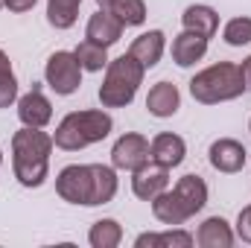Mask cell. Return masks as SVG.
<instances>
[{"label": "cell", "mask_w": 251, "mask_h": 248, "mask_svg": "<svg viewBox=\"0 0 251 248\" xmlns=\"http://www.w3.org/2000/svg\"><path fill=\"white\" fill-rule=\"evenodd\" d=\"M56 193L70 204H108L117 196V173L105 164H70L56 178Z\"/></svg>", "instance_id": "obj_1"}, {"label": "cell", "mask_w": 251, "mask_h": 248, "mask_svg": "<svg viewBox=\"0 0 251 248\" xmlns=\"http://www.w3.org/2000/svg\"><path fill=\"white\" fill-rule=\"evenodd\" d=\"M53 146V134L32 125H24L12 134V170L24 187H41L47 181Z\"/></svg>", "instance_id": "obj_2"}, {"label": "cell", "mask_w": 251, "mask_h": 248, "mask_svg": "<svg viewBox=\"0 0 251 248\" xmlns=\"http://www.w3.org/2000/svg\"><path fill=\"white\" fill-rule=\"evenodd\" d=\"M243 91H246V79H243L240 64L234 62L210 64L190 79V94L201 105H219V102L237 99L243 97Z\"/></svg>", "instance_id": "obj_3"}, {"label": "cell", "mask_w": 251, "mask_h": 248, "mask_svg": "<svg viewBox=\"0 0 251 248\" xmlns=\"http://www.w3.org/2000/svg\"><path fill=\"white\" fill-rule=\"evenodd\" d=\"M114 128L111 114L105 111H70L62 123L56 125L53 143L64 152H79L85 146H94L105 140Z\"/></svg>", "instance_id": "obj_4"}, {"label": "cell", "mask_w": 251, "mask_h": 248, "mask_svg": "<svg viewBox=\"0 0 251 248\" xmlns=\"http://www.w3.org/2000/svg\"><path fill=\"white\" fill-rule=\"evenodd\" d=\"M143 73H146V67L137 62L131 53L108 62L105 79L100 85V102H102V108H126L137 97V88L143 85Z\"/></svg>", "instance_id": "obj_5"}, {"label": "cell", "mask_w": 251, "mask_h": 248, "mask_svg": "<svg viewBox=\"0 0 251 248\" xmlns=\"http://www.w3.org/2000/svg\"><path fill=\"white\" fill-rule=\"evenodd\" d=\"M44 79L47 85L59 94V97H70L79 91L82 85V64L73 53L67 50H59L47 59V67H44Z\"/></svg>", "instance_id": "obj_6"}, {"label": "cell", "mask_w": 251, "mask_h": 248, "mask_svg": "<svg viewBox=\"0 0 251 248\" xmlns=\"http://www.w3.org/2000/svg\"><path fill=\"white\" fill-rule=\"evenodd\" d=\"M149 161V140L137 131H126L123 137H117V143L111 146V167L134 173Z\"/></svg>", "instance_id": "obj_7"}, {"label": "cell", "mask_w": 251, "mask_h": 248, "mask_svg": "<svg viewBox=\"0 0 251 248\" xmlns=\"http://www.w3.org/2000/svg\"><path fill=\"white\" fill-rule=\"evenodd\" d=\"M167 187H170V170L161 167V164H155V161H146L140 170L131 173V193L140 201H152Z\"/></svg>", "instance_id": "obj_8"}, {"label": "cell", "mask_w": 251, "mask_h": 248, "mask_svg": "<svg viewBox=\"0 0 251 248\" xmlns=\"http://www.w3.org/2000/svg\"><path fill=\"white\" fill-rule=\"evenodd\" d=\"M207 158H210V167H213V170L231 175V173H240V170L246 167L249 152H246V146H243L240 140H234V137H219V140L210 143Z\"/></svg>", "instance_id": "obj_9"}, {"label": "cell", "mask_w": 251, "mask_h": 248, "mask_svg": "<svg viewBox=\"0 0 251 248\" xmlns=\"http://www.w3.org/2000/svg\"><path fill=\"white\" fill-rule=\"evenodd\" d=\"M18 117L24 125H32V128H44V125L53 120V105L50 99L41 94V88L35 85L29 94L18 97Z\"/></svg>", "instance_id": "obj_10"}, {"label": "cell", "mask_w": 251, "mask_h": 248, "mask_svg": "<svg viewBox=\"0 0 251 248\" xmlns=\"http://www.w3.org/2000/svg\"><path fill=\"white\" fill-rule=\"evenodd\" d=\"M184 155H187V143H184V137H178L173 131H161L149 143V161H155V164H161L167 170L178 167L184 161Z\"/></svg>", "instance_id": "obj_11"}, {"label": "cell", "mask_w": 251, "mask_h": 248, "mask_svg": "<svg viewBox=\"0 0 251 248\" xmlns=\"http://www.w3.org/2000/svg\"><path fill=\"white\" fill-rule=\"evenodd\" d=\"M85 38L102 44V47H111L123 38V24L117 21V15H111L108 9H100L91 15L88 26H85Z\"/></svg>", "instance_id": "obj_12"}, {"label": "cell", "mask_w": 251, "mask_h": 248, "mask_svg": "<svg viewBox=\"0 0 251 248\" xmlns=\"http://www.w3.org/2000/svg\"><path fill=\"white\" fill-rule=\"evenodd\" d=\"M178 108H181V94H178V88H176L173 82H158V85H152V91H149V97H146V111H149L152 117L167 120V117H173Z\"/></svg>", "instance_id": "obj_13"}, {"label": "cell", "mask_w": 251, "mask_h": 248, "mask_svg": "<svg viewBox=\"0 0 251 248\" xmlns=\"http://www.w3.org/2000/svg\"><path fill=\"white\" fill-rule=\"evenodd\" d=\"M152 213H155L158 222H164V225H170V228H178V225H184L187 219H193L190 210L181 204V198L176 196V190H170V187L152 198Z\"/></svg>", "instance_id": "obj_14"}, {"label": "cell", "mask_w": 251, "mask_h": 248, "mask_svg": "<svg viewBox=\"0 0 251 248\" xmlns=\"http://www.w3.org/2000/svg\"><path fill=\"white\" fill-rule=\"evenodd\" d=\"M207 56V38L199 35V32H190L184 29L181 35H176L173 41V62L178 67H193L196 62H201Z\"/></svg>", "instance_id": "obj_15"}, {"label": "cell", "mask_w": 251, "mask_h": 248, "mask_svg": "<svg viewBox=\"0 0 251 248\" xmlns=\"http://www.w3.org/2000/svg\"><path fill=\"white\" fill-rule=\"evenodd\" d=\"M164 44H167V41H164V32H161V29H149V32H140V35L131 41L128 53L149 70V67H155V64L161 62V56H164Z\"/></svg>", "instance_id": "obj_16"}, {"label": "cell", "mask_w": 251, "mask_h": 248, "mask_svg": "<svg viewBox=\"0 0 251 248\" xmlns=\"http://www.w3.org/2000/svg\"><path fill=\"white\" fill-rule=\"evenodd\" d=\"M181 24H184V29H190V32H199V35H204V38H213L216 29H219V15H216L213 6L193 3V6L184 9Z\"/></svg>", "instance_id": "obj_17"}, {"label": "cell", "mask_w": 251, "mask_h": 248, "mask_svg": "<svg viewBox=\"0 0 251 248\" xmlns=\"http://www.w3.org/2000/svg\"><path fill=\"white\" fill-rule=\"evenodd\" d=\"M196 243L201 248H231L234 246V231L222 216H210V219H204L199 225Z\"/></svg>", "instance_id": "obj_18"}, {"label": "cell", "mask_w": 251, "mask_h": 248, "mask_svg": "<svg viewBox=\"0 0 251 248\" xmlns=\"http://www.w3.org/2000/svg\"><path fill=\"white\" fill-rule=\"evenodd\" d=\"M176 190V196L181 198V204L190 210V216H196L204 204H207V184L201 181V175H184V178H178V184L173 187Z\"/></svg>", "instance_id": "obj_19"}, {"label": "cell", "mask_w": 251, "mask_h": 248, "mask_svg": "<svg viewBox=\"0 0 251 248\" xmlns=\"http://www.w3.org/2000/svg\"><path fill=\"white\" fill-rule=\"evenodd\" d=\"M196 243V237L176 228V231H164V234H140L134 240L137 248H190Z\"/></svg>", "instance_id": "obj_20"}, {"label": "cell", "mask_w": 251, "mask_h": 248, "mask_svg": "<svg viewBox=\"0 0 251 248\" xmlns=\"http://www.w3.org/2000/svg\"><path fill=\"white\" fill-rule=\"evenodd\" d=\"M88 243L94 248H117L123 243V228L117 219H100L88 231Z\"/></svg>", "instance_id": "obj_21"}, {"label": "cell", "mask_w": 251, "mask_h": 248, "mask_svg": "<svg viewBox=\"0 0 251 248\" xmlns=\"http://www.w3.org/2000/svg\"><path fill=\"white\" fill-rule=\"evenodd\" d=\"M105 50H108V47H102V44L85 38V41L73 50V56L79 59L82 70H88V73H100L102 67H108V53H105Z\"/></svg>", "instance_id": "obj_22"}, {"label": "cell", "mask_w": 251, "mask_h": 248, "mask_svg": "<svg viewBox=\"0 0 251 248\" xmlns=\"http://www.w3.org/2000/svg\"><path fill=\"white\" fill-rule=\"evenodd\" d=\"M82 0H47V21L56 29H70L76 24Z\"/></svg>", "instance_id": "obj_23"}, {"label": "cell", "mask_w": 251, "mask_h": 248, "mask_svg": "<svg viewBox=\"0 0 251 248\" xmlns=\"http://www.w3.org/2000/svg\"><path fill=\"white\" fill-rule=\"evenodd\" d=\"M108 12L117 15L123 26H140L146 21V3L143 0H111Z\"/></svg>", "instance_id": "obj_24"}, {"label": "cell", "mask_w": 251, "mask_h": 248, "mask_svg": "<svg viewBox=\"0 0 251 248\" xmlns=\"http://www.w3.org/2000/svg\"><path fill=\"white\" fill-rule=\"evenodd\" d=\"M12 102H18V79L9 56L0 50V108H9Z\"/></svg>", "instance_id": "obj_25"}, {"label": "cell", "mask_w": 251, "mask_h": 248, "mask_svg": "<svg viewBox=\"0 0 251 248\" xmlns=\"http://www.w3.org/2000/svg\"><path fill=\"white\" fill-rule=\"evenodd\" d=\"M222 38L225 44L231 47H243V44H251V18H231L222 29Z\"/></svg>", "instance_id": "obj_26"}, {"label": "cell", "mask_w": 251, "mask_h": 248, "mask_svg": "<svg viewBox=\"0 0 251 248\" xmlns=\"http://www.w3.org/2000/svg\"><path fill=\"white\" fill-rule=\"evenodd\" d=\"M237 237L251 246V204L249 207H243L240 216H237Z\"/></svg>", "instance_id": "obj_27"}, {"label": "cell", "mask_w": 251, "mask_h": 248, "mask_svg": "<svg viewBox=\"0 0 251 248\" xmlns=\"http://www.w3.org/2000/svg\"><path fill=\"white\" fill-rule=\"evenodd\" d=\"M35 3L38 0H3V9H9V12H29Z\"/></svg>", "instance_id": "obj_28"}, {"label": "cell", "mask_w": 251, "mask_h": 248, "mask_svg": "<svg viewBox=\"0 0 251 248\" xmlns=\"http://www.w3.org/2000/svg\"><path fill=\"white\" fill-rule=\"evenodd\" d=\"M240 70H243V79H246V91H251V56L240 64Z\"/></svg>", "instance_id": "obj_29"}, {"label": "cell", "mask_w": 251, "mask_h": 248, "mask_svg": "<svg viewBox=\"0 0 251 248\" xmlns=\"http://www.w3.org/2000/svg\"><path fill=\"white\" fill-rule=\"evenodd\" d=\"M97 3H100V6H102V9H105V6H108V3H111V0H97Z\"/></svg>", "instance_id": "obj_30"}, {"label": "cell", "mask_w": 251, "mask_h": 248, "mask_svg": "<svg viewBox=\"0 0 251 248\" xmlns=\"http://www.w3.org/2000/svg\"><path fill=\"white\" fill-rule=\"evenodd\" d=\"M0 167H3V149H0Z\"/></svg>", "instance_id": "obj_31"}, {"label": "cell", "mask_w": 251, "mask_h": 248, "mask_svg": "<svg viewBox=\"0 0 251 248\" xmlns=\"http://www.w3.org/2000/svg\"><path fill=\"white\" fill-rule=\"evenodd\" d=\"M0 9H3V0H0Z\"/></svg>", "instance_id": "obj_32"}, {"label": "cell", "mask_w": 251, "mask_h": 248, "mask_svg": "<svg viewBox=\"0 0 251 248\" xmlns=\"http://www.w3.org/2000/svg\"><path fill=\"white\" fill-rule=\"evenodd\" d=\"M249 131H251V123H249Z\"/></svg>", "instance_id": "obj_33"}]
</instances>
